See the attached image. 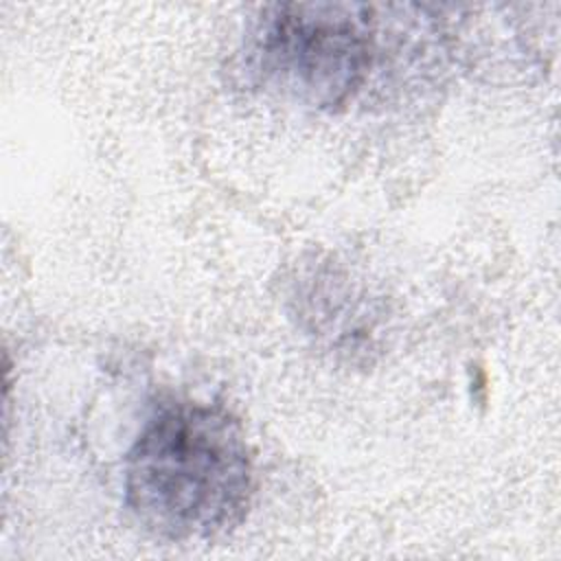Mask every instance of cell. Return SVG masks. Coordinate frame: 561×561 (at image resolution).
<instances>
[{
	"mask_svg": "<svg viewBox=\"0 0 561 561\" xmlns=\"http://www.w3.org/2000/svg\"><path fill=\"white\" fill-rule=\"evenodd\" d=\"M252 460L239 421L219 405L171 403L142 427L125 462V504L169 541L208 539L243 517Z\"/></svg>",
	"mask_w": 561,
	"mask_h": 561,
	"instance_id": "cell-1",
	"label": "cell"
},
{
	"mask_svg": "<svg viewBox=\"0 0 561 561\" xmlns=\"http://www.w3.org/2000/svg\"><path fill=\"white\" fill-rule=\"evenodd\" d=\"M357 7L276 4L256 26L263 75L309 105H342L370 66V31Z\"/></svg>",
	"mask_w": 561,
	"mask_h": 561,
	"instance_id": "cell-2",
	"label": "cell"
}]
</instances>
